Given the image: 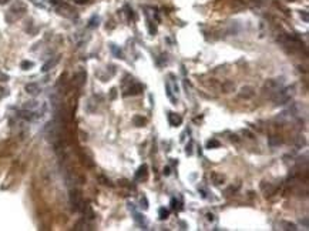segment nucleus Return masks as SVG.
<instances>
[{
	"label": "nucleus",
	"mask_w": 309,
	"mask_h": 231,
	"mask_svg": "<svg viewBox=\"0 0 309 231\" xmlns=\"http://www.w3.org/2000/svg\"><path fill=\"white\" fill-rule=\"evenodd\" d=\"M26 12H27L26 5L22 3V2H16V3L7 10V13H6V20H7L9 23H14L16 20L22 19Z\"/></svg>",
	"instance_id": "1"
},
{
	"label": "nucleus",
	"mask_w": 309,
	"mask_h": 231,
	"mask_svg": "<svg viewBox=\"0 0 309 231\" xmlns=\"http://www.w3.org/2000/svg\"><path fill=\"white\" fill-rule=\"evenodd\" d=\"M70 204L74 211H79L81 210V206H83V201H81V194H80L79 190H71L70 191Z\"/></svg>",
	"instance_id": "2"
},
{
	"label": "nucleus",
	"mask_w": 309,
	"mask_h": 231,
	"mask_svg": "<svg viewBox=\"0 0 309 231\" xmlns=\"http://www.w3.org/2000/svg\"><path fill=\"white\" fill-rule=\"evenodd\" d=\"M239 96H241L242 99H252L254 96H255V90H254V87H251V86H245V87L241 89Z\"/></svg>",
	"instance_id": "3"
},
{
	"label": "nucleus",
	"mask_w": 309,
	"mask_h": 231,
	"mask_svg": "<svg viewBox=\"0 0 309 231\" xmlns=\"http://www.w3.org/2000/svg\"><path fill=\"white\" fill-rule=\"evenodd\" d=\"M144 90V87H143V84H140V83H134V86L133 87H130L128 89V91L127 93H124V96H134V94H140L141 91Z\"/></svg>",
	"instance_id": "4"
},
{
	"label": "nucleus",
	"mask_w": 309,
	"mask_h": 231,
	"mask_svg": "<svg viewBox=\"0 0 309 231\" xmlns=\"http://www.w3.org/2000/svg\"><path fill=\"white\" fill-rule=\"evenodd\" d=\"M168 121L173 127H177V126H180V124L183 123V118L175 113H168Z\"/></svg>",
	"instance_id": "5"
},
{
	"label": "nucleus",
	"mask_w": 309,
	"mask_h": 231,
	"mask_svg": "<svg viewBox=\"0 0 309 231\" xmlns=\"http://www.w3.org/2000/svg\"><path fill=\"white\" fill-rule=\"evenodd\" d=\"M60 61V57L57 56V57H53V59H50V60L47 61V63H44V66H43V69L42 70L43 71H49V70H52L53 67L56 66L57 63Z\"/></svg>",
	"instance_id": "6"
},
{
	"label": "nucleus",
	"mask_w": 309,
	"mask_h": 231,
	"mask_svg": "<svg viewBox=\"0 0 309 231\" xmlns=\"http://www.w3.org/2000/svg\"><path fill=\"white\" fill-rule=\"evenodd\" d=\"M26 91H27L29 94L36 96L40 93V87H39V84H36V83H29V84H26Z\"/></svg>",
	"instance_id": "7"
},
{
	"label": "nucleus",
	"mask_w": 309,
	"mask_h": 231,
	"mask_svg": "<svg viewBox=\"0 0 309 231\" xmlns=\"http://www.w3.org/2000/svg\"><path fill=\"white\" fill-rule=\"evenodd\" d=\"M147 170H148V167H147V164H143L137 170L136 173V180H145L147 178Z\"/></svg>",
	"instance_id": "8"
},
{
	"label": "nucleus",
	"mask_w": 309,
	"mask_h": 231,
	"mask_svg": "<svg viewBox=\"0 0 309 231\" xmlns=\"http://www.w3.org/2000/svg\"><path fill=\"white\" fill-rule=\"evenodd\" d=\"M19 117L23 118V120H29V121H32V120H34V113L32 111V110H22V111H19Z\"/></svg>",
	"instance_id": "9"
},
{
	"label": "nucleus",
	"mask_w": 309,
	"mask_h": 231,
	"mask_svg": "<svg viewBox=\"0 0 309 231\" xmlns=\"http://www.w3.org/2000/svg\"><path fill=\"white\" fill-rule=\"evenodd\" d=\"M133 123H134V126H137V127H144L145 124H147V118H144L143 116H134L133 117Z\"/></svg>",
	"instance_id": "10"
},
{
	"label": "nucleus",
	"mask_w": 309,
	"mask_h": 231,
	"mask_svg": "<svg viewBox=\"0 0 309 231\" xmlns=\"http://www.w3.org/2000/svg\"><path fill=\"white\" fill-rule=\"evenodd\" d=\"M211 180H212V183L217 184V185H220V184L224 183V175L222 174H218V173H212L211 174Z\"/></svg>",
	"instance_id": "11"
},
{
	"label": "nucleus",
	"mask_w": 309,
	"mask_h": 231,
	"mask_svg": "<svg viewBox=\"0 0 309 231\" xmlns=\"http://www.w3.org/2000/svg\"><path fill=\"white\" fill-rule=\"evenodd\" d=\"M84 80H86V73L84 71H81V73H79V74L76 76V84L77 86H83L84 84Z\"/></svg>",
	"instance_id": "12"
},
{
	"label": "nucleus",
	"mask_w": 309,
	"mask_h": 231,
	"mask_svg": "<svg viewBox=\"0 0 309 231\" xmlns=\"http://www.w3.org/2000/svg\"><path fill=\"white\" fill-rule=\"evenodd\" d=\"M282 143V140L279 138V137H276V136H274V137H271L269 140H268V144L271 147H275V146H279Z\"/></svg>",
	"instance_id": "13"
},
{
	"label": "nucleus",
	"mask_w": 309,
	"mask_h": 231,
	"mask_svg": "<svg viewBox=\"0 0 309 231\" xmlns=\"http://www.w3.org/2000/svg\"><path fill=\"white\" fill-rule=\"evenodd\" d=\"M168 216H170V211L168 210H165L164 207H161L158 210V217H160V220H167L168 218Z\"/></svg>",
	"instance_id": "14"
},
{
	"label": "nucleus",
	"mask_w": 309,
	"mask_h": 231,
	"mask_svg": "<svg viewBox=\"0 0 309 231\" xmlns=\"http://www.w3.org/2000/svg\"><path fill=\"white\" fill-rule=\"evenodd\" d=\"M217 147H220V141L217 138H211L207 141V148H217Z\"/></svg>",
	"instance_id": "15"
},
{
	"label": "nucleus",
	"mask_w": 309,
	"mask_h": 231,
	"mask_svg": "<svg viewBox=\"0 0 309 231\" xmlns=\"http://www.w3.org/2000/svg\"><path fill=\"white\" fill-rule=\"evenodd\" d=\"M224 90L225 91H231V90H234L235 89V84L232 83V81H227V83H224Z\"/></svg>",
	"instance_id": "16"
},
{
	"label": "nucleus",
	"mask_w": 309,
	"mask_h": 231,
	"mask_svg": "<svg viewBox=\"0 0 309 231\" xmlns=\"http://www.w3.org/2000/svg\"><path fill=\"white\" fill-rule=\"evenodd\" d=\"M111 52L114 53V54H116V56H117L118 59H123V53H121V50H120V49H117L116 46H114V44H111Z\"/></svg>",
	"instance_id": "17"
},
{
	"label": "nucleus",
	"mask_w": 309,
	"mask_h": 231,
	"mask_svg": "<svg viewBox=\"0 0 309 231\" xmlns=\"http://www.w3.org/2000/svg\"><path fill=\"white\" fill-rule=\"evenodd\" d=\"M134 216H136V221L138 223V224H140V226H144L145 223H144V217H143V216H141V214H138V212H134Z\"/></svg>",
	"instance_id": "18"
},
{
	"label": "nucleus",
	"mask_w": 309,
	"mask_h": 231,
	"mask_svg": "<svg viewBox=\"0 0 309 231\" xmlns=\"http://www.w3.org/2000/svg\"><path fill=\"white\" fill-rule=\"evenodd\" d=\"M97 26H99V17H97V16H94L93 19L90 20L89 27H97Z\"/></svg>",
	"instance_id": "19"
},
{
	"label": "nucleus",
	"mask_w": 309,
	"mask_h": 231,
	"mask_svg": "<svg viewBox=\"0 0 309 231\" xmlns=\"http://www.w3.org/2000/svg\"><path fill=\"white\" fill-rule=\"evenodd\" d=\"M34 64L33 63H32V61H23V63H22V69H23V70H29V69H30V67H33Z\"/></svg>",
	"instance_id": "20"
},
{
	"label": "nucleus",
	"mask_w": 309,
	"mask_h": 231,
	"mask_svg": "<svg viewBox=\"0 0 309 231\" xmlns=\"http://www.w3.org/2000/svg\"><path fill=\"white\" fill-rule=\"evenodd\" d=\"M141 207L144 208V210H147V208H148V200H147V197H145V195H143V197H141Z\"/></svg>",
	"instance_id": "21"
},
{
	"label": "nucleus",
	"mask_w": 309,
	"mask_h": 231,
	"mask_svg": "<svg viewBox=\"0 0 309 231\" xmlns=\"http://www.w3.org/2000/svg\"><path fill=\"white\" fill-rule=\"evenodd\" d=\"M148 32H150V34H155V33H157V27H155V26H153V22H148Z\"/></svg>",
	"instance_id": "22"
},
{
	"label": "nucleus",
	"mask_w": 309,
	"mask_h": 231,
	"mask_svg": "<svg viewBox=\"0 0 309 231\" xmlns=\"http://www.w3.org/2000/svg\"><path fill=\"white\" fill-rule=\"evenodd\" d=\"M285 227H288V228H285V230H296V226L295 224H292V223H285Z\"/></svg>",
	"instance_id": "23"
},
{
	"label": "nucleus",
	"mask_w": 309,
	"mask_h": 231,
	"mask_svg": "<svg viewBox=\"0 0 309 231\" xmlns=\"http://www.w3.org/2000/svg\"><path fill=\"white\" fill-rule=\"evenodd\" d=\"M178 204H180V203L177 201V198H171V207H173L174 210H178V207H177Z\"/></svg>",
	"instance_id": "24"
},
{
	"label": "nucleus",
	"mask_w": 309,
	"mask_h": 231,
	"mask_svg": "<svg viewBox=\"0 0 309 231\" xmlns=\"http://www.w3.org/2000/svg\"><path fill=\"white\" fill-rule=\"evenodd\" d=\"M33 107H37V103L36 101H29L26 104V109H33Z\"/></svg>",
	"instance_id": "25"
},
{
	"label": "nucleus",
	"mask_w": 309,
	"mask_h": 231,
	"mask_svg": "<svg viewBox=\"0 0 309 231\" xmlns=\"http://www.w3.org/2000/svg\"><path fill=\"white\" fill-rule=\"evenodd\" d=\"M126 13H127V19H131L133 10H130V7H128V6H126Z\"/></svg>",
	"instance_id": "26"
},
{
	"label": "nucleus",
	"mask_w": 309,
	"mask_h": 231,
	"mask_svg": "<svg viewBox=\"0 0 309 231\" xmlns=\"http://www.w3.org/2000/svg\"><path fill=\"white\" fill-rule=\"evenodd\" d=\"M191 147H192V141H190V144L187 146V150H185L188 156H191V154H192V148H191Z\"/></svg>",
	"instance_id": "27"
},
{
	"label": "nucleus",
	"mask_w": 309,
	"mask_h": 231,
	"mask_svg": "<svg viewBox=\"0 0 309 231\" xmlns=\"http://www.w3.org/2000/svg\"><path fill=\"white\" fill-rule=\"evenodd\" d=\"M76 5H87V3H90V0H74Z\"/></svg>",
	"instance_id": "28"
},
{
	"label": "nucleus",
	"mask_w": 309,
	"mask_h": 231,
	"mask_svg": "<svg viewBox=\"0 0 309 231\" xmlns=\"http://www.w3.org/2000/svg\"><path fill=\"white\" fill-rule=\"evenodd\" d=\"M110 97H111V100H114L116 97H117V90L116 89H111V93H110Z\"/></svg>",
	"instance_id": "29"
},
{
	"label": "nucleus",
	"mask_w": 309,
	"mask_h": 231,
	"mask_svg": "<svg viewBox=\"0 0 309 231\" xmlns=\"http://www.w3.org/2000/svg\"><path fill=\"white\" fill-rule=\"evenodd\" d=\"M100 181H103V184H107V185H113V184L110 183V180L104 178V177H100Z\"/></svg>",
	"instance_id": "30"
},
{
	"label": "nucleus",
	"mask_w": 309,
	"mask_h": 231,
	"mask_svg": "<svg viewBox=\"0 0 309 231\" xmlns=\"http://www.w3.org/2000/svg\"><path fill=\"white\" fill-rule=\"evenodd\" d=\"M165 175H170V173H171V168L170 167H164V171H163Z\"/></svg>",
	"instance_id": "31"
},
{
	"label": "nucleus",
	"mask_w": 309,
	"mask_h": 231,
	"mask_svg": "<svg viewBox=\"0 0 309 231\" xmlns=\"http://www.w3.org/2000/svg\"><path fill=\"white\" fill-rule=\"evenodd\" d=\"M231 140H232V141H238V137H237V136H231Z\"/></svg>",
	"instance_id": "32"
},
{
	"label": "nucleus",
	"mask_w": 309,
	"mask_h": 231,
	"mask_svg": "<svg viewBox=\"0 0 309 231\" xmlns=\"http://www.w3.org/2000/svg\"><path fill=\"white\" fill-rule=\"evenodd\" d=\"M207 217H208V220H210V221H212V220H214V216H212V214H208Z\"/></svg>",
	"instance_id": "33"
},
{
	"label": "nucleus",
	"mask_w": 309,
	"mask_h": 231,
	"mask_svg": "<svg viewBox=\"0 0 309 231\" xmlns=\"http://www.w3.org/2000/svg\"><path fill=\"white\" fill-rule=\"evenodd\" d=\"M6 3H9V0H0V5H6Z\"/></svg>",
	"instance_id": "34"
}]
</instances>
